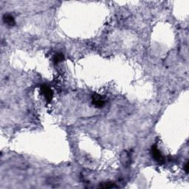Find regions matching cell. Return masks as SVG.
Instances as JSON below:
<instances>
[{
	"instance_id": "cell-1",
	"label": "cell",
	"mask_w": 189,
	"mask_h": 189,
	"mask_svg": "<svg viewBox=\"0 0 189 189\" xmlns=\"http://www.w3.org/2000/svg\"><path fill=\"white\" fill-rule=\"evenodd\" d=\"M40 89H41V92L42 93L44 97L45 98V99H46L47 102L48 104L51 102L53 97V91L51 90V89L47 85L41 86V88Z\"/></svg>"
},
{
	"instance_id": "cell-2",
	"label": "cell",
	"mask_w": 189,
	"mask_h": 189,
	"mask_svg": "<svg viewBox=\"0 0 189 189\" xmlns=\"http://www.w3.org/2000/svg\"><path fill=\"white\" fill-rule=\"evenodd\" d=\"M152 154L154 160L158 162L159 163H163L164 162V157L162 155L161 152L159 151L158 148L156 145L153 146L152 147Z\"/></svg>"
},
{
	"instance_id": "cell-3",
	"label": "cell",
	"mask_w": 189,
	"mask_h": 189,
	"mask_svg": "<svg viewBox=\"0 0 189 189\" xmlns=\"http://www.w3.org/2000/svg\"><path fill=\"white\" fill-rule=\"evenodd\" d=\"M92 104L97 108H102L104 106V99L98 94H94L92 96Z\"/></svg>"
},
{
	"instance_id": "cell-4",
	"label": "cell",
	"mask_w": 189,
	"mask_h": 189,
	"mask_svg": "<svg viewBox=\"0 0 189 189\" xmlns=\"http://www.w3.org/2000/svg\"><path fill=\"white\" fill-rule=\"evenodd\" d=\"M4 22L8 26H14L15 24V19L12 15L10 14H5L3 18Z\"/></svg>"
},
{
	"instance_id": "cell-5",
	"label": "cell",
	"mask_w": 189,
	"mask_h": 189,
	"mask_svg": "<svg viewBox=\"0 0 189 189\" xmlns=\"http://www.w3.org/2000/svg\"><path fill=\"white\" fill-rule=\"evenodd\" d=\"M121 161L123 163V165H128L130 163V157L129 155L126 152H124L121 154Z\"/></svg>"
},
{
	"instance_id": "cell-6",
	"label": "cell",
	"mask_w": 189,
	"mask_h": 189,
	"mask_svg": "<svg viewBox=\"0 0 189 189\" xmlns=\"http://www.w3.org/2000/svg\"><path fill=\"white\" fill-rule=\"evenodd\" d=\"M64 59V56L62 53H57L55 55V56L53 57V62L55 64H58L62 62L63 60Z\"/></svg>"
},
{
	"instance_id": "cell-7",
	"label": "cell",
	"mask_w": 189,
	"mask_h": 189,
	"mask_svg": "<svg viewBox=\"0 0 189 189\" xmlns=\"http://www.w3.org/2000/svg\"><path fill=\"white\" fill-rule=\"evenodd\" d=\"M100 187L103 188H116V186L114 182H104L100 185Z\"/></svg>"
},
{
	"instance_id": "cell-8",
	"label": "cell",
	"mask_w": 189,
	"mask_h": 189,
	"mask_svg": "<svg viewBox=\"0 0 189 189\" xmlns=\"http://www.w3.org/2000/svg\"><path fill=\"white\" fill-rule=\"evenodd\" d=\"M184 169H185V171H186V173H188V171H189V163H188V162H187L186 163V165H185V166H184Z\"/></svg>"
}]
</instances>
